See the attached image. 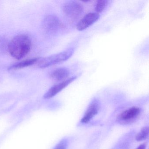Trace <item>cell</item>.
<instances>
[{"label":"cell","instance_id":"cell-1","mask_svg":"<svg viewBox=\"0 0 149 149\" xmlns=\"http://www.w3.org/2000/svg\"><path fill=\"white\" fill-rule=\"evenodd\" d=\"M32 46L31 39L26 34H20L14 37L9 42L8 49L11 56L20 60L30 52Z\"/></svg>","mask_w":149,"mask_h":149},{"label":"cell","instance_id":"cell-2","mask_svg":"<svg viewBox=\"0 0 149 149\" xmlns=\"http://www.w3.org/2000/svg\"><path fill=\"white\" fill-rule=\"evenodd\" d=\"M74 52V49H69L63 52L42 58L39 60L38 67L40 68H45L65 61L73 55Z\"/></svg>","mask_w":149,"mask_h":149},{"label":"cell","instance_id":"cell-3","mask_svg":"<svg viewBox=\"0 0 149 149\" xmlns=\"http://www.w3.org/2000/svg\"><path fill=\"white\" fill-rule=\"evenodd\" d=\"M63 11L65 15L71 19H77L82 14L83 8L76 1H70L63 5Z\"/></svg>","mask_w":149,"mask_h":149},{"label":"cell","instance_id":"cell-4","mask_svg":"<svg viewBox=\"0 0 149 149\" xmlns=\"http://www.w3.org/2000/svg\"><path fill=\"white\" fill-rule=\"evenodd\" d=\"M141 112V109L139 107H131L119 114L118 117V121L123 124L132 123L139 117Z\"/></svg>","mask_w":149,"mask_h":149},{"label":"cell","instance_id":"cell-5","mask_svg":"<svg viewBox=\"0 0 149 149\" xmlns=\"http://www.w3.org/2000/svg\"><path fill=\"white\" fill-rule=\"evenodd\" d=\"M42 26L46 32L53 33L58 31L62 26V24L57 16L51 15L44 18Z\"/></svg>","mask_w":149,"mask_h":149},{"label":"cell","instance_id":"cell-6","mask_svg":"<svg viewBox=\"0 0 149 149\" xmlns=\"http://www.w3.org/2000/svg\"><path fill=\"white\" fill-rule=\"evenodd\" d=\"M100 109V104L97 99H93L87 108L84 115L81 119V123H89L97 114Z\"/></svg>","mask_w":149,"mask_h":149},{"label":"cell","instance_id":"cell-7","mask_svg":"<svg viewBox=\"0 0 149 149\" xmlns=\"http://www.w3.org/2000/svg\"><path fill=\"white\" fill-rule=\"evenodd\" d=\"M100 15L96 13H91L86 14L77 25L78 31H82L92 26L99 19Z\"/></svg>","mask_w":149,"mask_h":149},{"label":"cell","instance_id":"cell-8","mask_svg":"<svg viewBox=\"0 0 149 149\" xmlns=\"http://www.w3.org/2000/svg\"><path fill=\"white\" fill-rule=\"evenodd\" d=\"M77 77L75 76L73 77H70L65 81H63L62 82L56 84L53 87H51L47 93L43 96V98L44 99H50L52 97L57 95L59 92H61L63 89L65 88L66 87L69 85L71 83L74 81L76 78Z\"/></svg>","mask_w":149,"mask_h":149},{"label":"cell","instance_id":"cell-9","mask_svg":"<svg viewBox=\"0 0 149 149\" xmlns=\"http://www.w3.org/2000/svg\"><path fill=\"white\" fill-rule=\"evenodd\" d=\"M70 75V71L65 68H60L54 70L50 74L52 79L56 81H62L68 77Z\"/></svg>","mask_w":149,"mask_h":149},{"label":"cell","instance_id":"cell-10","mask_svg":"<svg viewBox=\"0 0 149 149\" xmlns=\"http://www.w3.org/2000/svg\"><path fill=\"white\" fill-rule=\"evenodd\" d=\"M40 60V58H34L22 61L11 65L8 68L9 70H16L32 66Z\"/></svg>","mask_w":149,"mask_h":149},{"label":"cell","instance_id":"cell-11","mask_svg":"<svg viewBox=\"0 0 149 149\" xmlns=\"http://www.w3.org/2000/svg\"><path fill=\"white\" fill-rule=\"evenodd\" d=\"M149 132V127L148 126L142 128L140 131L136 135V140L137 141H142L148 139Z\"/></svg>","mask_w":149,"mask_h":149},{"label":"cell","instance_id":"cell-12","mask_svg":"<svg viewBox=\"0 0 149 149\" xmlns=\"http://www.w3.org/2000/svg\"><path fill=\"white\" fill-rule=\"evenodd\" d=\"M108 1L105 0L97 1L95 5V10L96 13H98L102 12L108 5Z\"/></svg>","mask_w":149,"mask_h":149},{"label":"cell","instance_id":"cell-13","mask_svg":"<svg viewBox=\"0 0 149 149\" xmlns=\"http://www.w3.org/2000/svg\"><path fill=\"white\" fill-rule=\"evenodd\" d=\"M68 146V141L66 139H63L56 145L54 149H67Z\"/></svg>","mask_w":149,"mask_h":149},{"label":"cell","instance_id":"cell-14","mask_svg":"<svg viewBox=\"0 0 149 149\" xmlns=\"http://www.w3.org/2000/svg\"><path fill=\"white\" fill-rule=\"evenodd\" d=\"M146 143H143L140 145L136 149H146Z\"/></svg>","mask_w":149,"mask_h":149}]
</instances>
